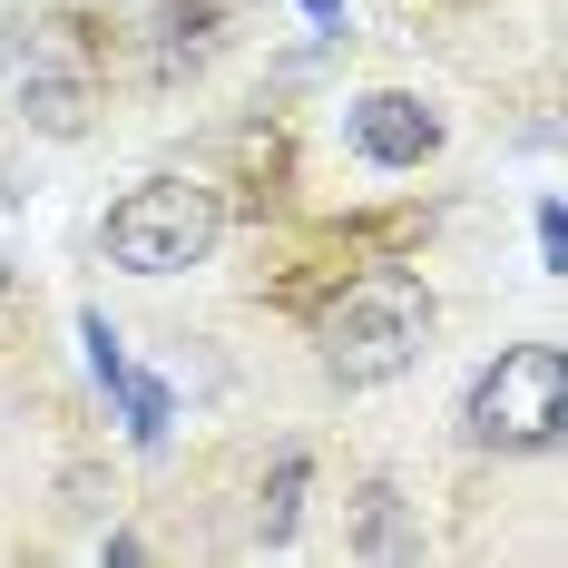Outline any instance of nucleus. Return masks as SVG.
<instances>
[{
  "label": "nucleus",
  "mask_w": 568,
  "mask_h": 568,
  "mask_svg": "<svg viewBox=\"0 0 568 568\" xmlns=\"http://www.w3.org/2000/svg\"><path fill=\"white\" fill-rule=\"evenodd\" d=\"M422 343H432V294L402 265H373L324 304V373L334 383H393L422 363Z\"/></svg>",
  "instance_id": "f257e3e1"
},
{
  "label": "nucleus",
  "mask_w": 568,
  "mask_h": 568,
  "mask_svg": "<svg viewBox=\"0 0 568 568\" xmlns=\"http://www.w3.org/2000/svg\"><path fill=\"white\" fill-rule=\"evenodd\" d=\"M216 235H226V206L196 176H148L109 206V255L128 275H186L216 255Z\"/></svg>",
  "instance_id": "f03ea898"
},
{
  "label": "nucleus",
  "mask_w": 568,
  "mask_h": 568,
  "mask_svg": "<svg viewBox=\"0 0 568 568\" xmlns=\"http://www.w3.org/2000/svg\"><path fill=\"white\" fill-rule=\"evenodd\" d=\"M470 442L480 452H549L568 432V353L559 343H510L480 383H470Z\"/></svg>",
  "instance_id": "7ed1b4c3"
},
{
  "label": "nucleus",
  "mask_w": 568,
  "mask_h": 568,
  "mask_svg": "<svg viewBox=\"0 0 568 568\" xmlns=\"http://www.w3.org/2000/svg\"><path fill=\"white\" fill-rule=\"evenodd\" d=\"M0 69H10L20 109L40 118L50 138H69V128L89 118V50H79L69 20H30V40L10 30V40H0Z\"/></svg>",
  "instance_id": "20e7f679"
},
{
  "label": "nucleus",
  "mask_w": 568,
  "mask_h": 568,
  "mask_svg": "<svg viewBox=\"0 0 568 568\" xmlns=\"http://www.w3.org/2000/svg\"><path fill=\"white\" fill-rule=\"evenodd\" d=\"M343 128H353V148H363L373 168H422V158L442 148V118L422 109L412 89H363Z\"/></svg>",
  "instance_id": "39448f33"
},
{
  "label": "nucleus",
  "mask_w": 568,
  "mask_h": 568,
  "mask_svg": "<svg viewBox=\"0 0 568 568\" xmlns=\"http://www.w3.org/2000/svg\"><path fill=\"white\" fill-rule=\"evenodd\" d=\"M79 334H89V373H99V383L118 393V412H128V432H138V442H168V412H176V402H168V383H148V373H138V363L118 353L109 314H89Z\"/></svg>",
  "instance_id": "423d86ee"
},
{
  "label": "nucleus",
  "mask_w": 568,
  "mask_h": 568,
  "mask_svg": "<svg viewBox=\"0 0 568 568\" xmlns=\"http://www.w3.org/2000/svg\"><path fill=\"white\" fill-rule=\"evenodd\" d=\"M363 549H412V529H402V490H393V480H373V490H363Z\"/></svg>",
  "instance_id": "0eeeda50"
},
{
  "label": "nucleus",
  "mask_w": 568,
  "mask_h": 568,
  "mask_svg": "<svg viewBox=\"0 0 568 568\" xmlns=\"http://www.w3.org/2000/svg\"><path fill=\"white\" fill-rule=\"evenodd\" d=\"M294 500H304V460H275V490H265V539L294 529Z\"/></svg>",
  "instance_id": "6e6552de"
},
{
  "label": "nucleus",
  "mask_w": 568,
  "mask_h": 568,
  "mask_svg": "<svg viewBox=\"0 0 568 568\" xmlns=\"http://www.w3.org/2000/svg\"><path fill=\"white\" fill-rule=\"evenodd\" d=\"M539 255H549V265H568V216H559V206H539Z\"/></svg>",
  "instance_id": "1a4fd4ad"
}]
</instances>
